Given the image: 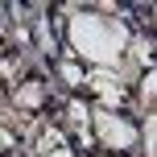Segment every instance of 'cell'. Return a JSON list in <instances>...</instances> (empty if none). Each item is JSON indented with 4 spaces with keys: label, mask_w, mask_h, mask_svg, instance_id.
<instances>
[{
    "label": "cell",
    "mask_w": 157,
    "mask_h": 157,
    "mask_svg": "<svg viewBox=\"0 0 157 157\" xmlns=\"http://www.w3.org/2000/svg\"><path fill=\"white\" fill-rule=\"evenodd\" d=\"M62 75H66V78H71V83H75V78H83V71H78V66H75V62H66V66H62Z\"/></svg>",
    "instance_id": "cell-5"
},
{
    "label": "cell",
    "mask_w": 157,
    "mask_h": 157,
    "mask_svg": "<svg viewBox=\"0 0 157 157\" xmlns=\"http://www.w3.org/2000/svg\"><path fill=\"white\" fill-rule=\"evenodd\" d=\"M41 83H29V87H21V91H17V103H25V108H37V99H41Z\"/></svg>",
    "instance_id": "cell-4"
},
{
    "label": "cell",
    "mask_w": 157,
    "mask_h": 157,
    "mask_svg": "<svg viewBox=\"0 0 157 157\" xmlns=\"http://www.w3.org/2000/svg\"><path fill=\"white\" fill-rule=\"evenodd\" d=\"M37 149H41V157H75L71 145H66V136L58 132V128H46V132H41Z\"/></svg>",
    "instance_id": "cell-3"
},
{
    "label": "cell",
    "mask_w": 157,
    "mask_h": 157,
    "mask_svg": "<svg viewBox=\"0 0 157 157\" xmlns=\"http://www.w3.org/2000/svg\"><path fill=\"white\" fill-rule=\"evenodd\" d=\"M8 145H13V136H8V128H0V153H4Z\"/></svg>",
    "instance_id": "cell-6"
},
{
    "label": "cell",
    "mask_w": 157,
    "mask_h": 157,
    "mask_svg": "<svg viewBox=\"0 0 157 157\" xmlns=\"http://www.w3.org/2000/svg\"><path fill=\"white\" fill-rule=\"evenodd\" d=\"M71 41L83 58L91 62H112L120 50L128 46V29L116 25L112 17H99V13H78L75 25H71Z\"/></svg>",
    "instance_id": "cell-1"
},
{
    "label": "cell",
    "mask_w": 157,
    "mask_h": 157,
    "mask_svg": "<svg viewBox=\"0 0 157 157\" xmlns=\"http://www.w3.org/2000/svg\"><path fill=\"white\" fill-rule=\"evenodd\" d=\"M95 132H99V141L112 145V149H128V145H132V136H136V128L128 124V120L112 116L108 108H99V112H95Z\"/></svg>",
    "instance_id": "cell-2"
}]
</instances>
